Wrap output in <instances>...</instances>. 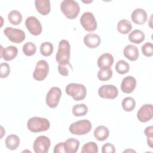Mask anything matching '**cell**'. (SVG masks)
Wrapping results in <instances>:
<instances>
[{
	"label": "cell",
	"instance_id": "obj_1",
	"mask_svg": "<svg viewBox=\"0 0 153 153\" xmlns=\"http://www.w3.org/2000/svg\"><path fill=\"white\" fill-rule=\"evenodd\" d=\"M50 123L45 118L33 117L30 118L27 123V128L32 132L38 133L45 131L49 129Z\"/></svg>",
	"mask_w": 153,
	"mask_h": 153
},
{
	"label": "cell",
	"instance_id": "obj_2",
	"mask_svg": "<svg viewBox=\"0 0 153 153\" xmlns=\"http://www.w3.org/2000/svg\"><path fill=\"white\" fill-rule=\"evenodd\" d=\"M60 10L69 19L76 18L80 11L79 4L74 0H64L60 4Z\"/></svg>",
	"mask_w": 153,
	"mask_h": 153
},
{
	"label": "cell",
	"instance_id": "obj_3",
	"mask_svg": "<svg viewBox=\"0 0 153 153\" xmlns=\"http://www.w3.org/2000/svg\"><path fill=\"white\" fill-rule=\"evenodd\" d=\"M71 57V45L68 41L61 40L59 43L58 50L56 55V60L59 64L69 63Z\"/></svg>",
	"mask_w": 153,
	"mask_h": 153
},
{
	"label": "cell",
	"instance_id": "obj_4",
	"mask_svg": "<svg viewBox=\"0 0 153 153\" xmlns=\"http://www.w3.org/2000/svg\"><path fill=\"white\" fill-rule=\"evenodd\" d=\"M65 91L76 101L83 100L87 94L86 87L82 84L70 83L66 87Z\"/></svg>",
	"mask_w": 153,
	"mask_h": 153
},
{
	"label": "cell",
	"instance_id": "obj_5",
	"mask_svg": "<svg viewBox=\"0 0 153 153\" xmlns=\"http://www.w3.org/2000/svg\"><path fill=\"white\" fill-rule=\"evenodd\" d=\"M91 122L87 120L75 121L69 126V131L75 135H84L89 133L91 129Z\"/></svg>",
	"mask_w": 153,
	"mask_h": 153
},
{
	"label": "cell",
	"instance_id": "obj_6",
	"mask_svg": "<svg viewBox=\"0 0 153 153\" xmlns=\"http://www.w3.org/2000/svg\"><path fill=\"white\" fill-rule=\"evenodd\" d=\"M49 72V65L45 60H39L35 66L33 72V77L37 81H42L47 76Z\"/></svg>",
	"mask_w": 153,
	"mask_h": 153
},
{
	"label": "cell",
	"instance_id": "obj_7",
	"mask_svg": "<svg viewBox=\"0 0 153 153\" xmlns=\"http://www.w3.org/2000/svg\"><path fill=\"white\" fill-rule=\"evenodd\" d=\"M80 23L87 32H93L97 29V22L91 12L84 13L80 18Z\"/></svg>",
	"mask_w": 153,
	"mask_h": 153
},
{
	"label": "cell",
	"instance_id": "obj_8",
	"mask_svg": "<svg viewBox=\"0 0 153 153\" xmlns=\"http://www.w3.org/2000/svg\"><path fill=\"white\" fill-rule=\"evenodd\" d=\"M4 33L11 42L17 44L23 42L26 37L25 33L22 30L12 27H6Z\"/></svg>",
	"mask_w": 153,
	"mask_h": 153
},
{
	"label": "cell",
	"instance_id": "obj_9",
	"mask_svg": "<svg viewBox=\"0 0 153 153\" xmlns=\"http://www.w3.org/2000/svg\"><path fill=\"white\" fill-rule=\"evenodd\" d=\"M62 91L57 87H51L48 91L46 96V103L51 108H54L57 106L59 100L61 98Z\"/></svg>",
	"mask_w": 153,
	"mask_h": 153
},
{
	"label": "cell",
	"instance_id": "obj_10",
	"mask_svg": "<svg viewBox=\"0 0 153 153\" xmlns=\"http://www.w3.org/2000/svg\"><path fill=\"white\" fill-rule=\"evenodd\" d=\"M51 141L45 136H39L36 137L33 144V151L35 153H47L50 147Z\"/></svg>",
	"mask_w": 153,
	"mask_h": 153
},
{
	"label": "cell",
	"instance_id": "obj_11",
	"mask_svg": "<svg viewBox=\"0 0 153 153\" xmlns=\"http://www.w3.org/2000/svg\"><path fill=\"white\" fill-rule=\"evenodd\" d=\"M25 25L29 32L33 35L37 36L42 32V25L39 20L34 16L28 17L26 19Z\"/></svg>",
	"mask_w": 153,
	"mask_h": 153
},
{
	"label": "cell",
	"instance_id": "obj_12",
	"mask_svg": "<svg viewBox=\"0 0 153 153\" xmlns=\"http://www.w3.org/2000/svg\"><path fill=\"white\" fill-rule=\"evenodd\" d=\"M99 96L103 99H114L118 94L116 86L111 84L102 85L98 90Z\"/></svg>",
	"mask_w": 153,
	"mask_h": 153
},
{
	"label": "cell",
	"instance_id": "obj_13",
	"mask_svg": "<svg viewBox=\"0 0 153 153\" xmlns=\"http://www.w3.org/2000/svg\"><path fill=\"white\" fill-rule=\"evenodd\" d=\"M153 107L151 104L142 105L137 112V118L139 121L146 123L152 118Z\"/></svg>",
	"mask_w": 153,
	"mask_h": 153
},
{
	"label": "cell",
	"instance_id": "obj_14",
	"mask_svg": "<svg viewBox=\"0 0 153 153\" xmlns=\"http://www.w3.org/2000/svg\"><path fill=\"white\" fill-rule=\"evenodd\" d=\"M136 80L132 76H127L124 78L121 84V89L125 93H131L135 89Z\"/></svg>",
	"mask_w": 153,
	"mask_h": 153
},
{
	"label": "cell",
	"instance_id": "obj_15",
	"mask_svg": "<svg viewBox=\"0 0 153 153\" xmlns=\"http://www.w3.org/2000/svg\"><path fill=\"white\" fill-rule=\"evenodd\" d=\"M131 20L135 24L143 25L147 20L146 12L142 8H136L133 11L131 15Z\"/></svg>",
	"mask_w": 153,
	"mask_h": 153
},
{
	"label": "cell",
	"instance_id": "obj_16",
	"mask_svg": "<svg viewBox=\"0 0 153 153\" xmlns=\"http://www.w3.org/2000/svg\"><path fill=\"white\" fill-rule=\"evenodd\" d=\"M18 54V49L16 47L10 45L5 48L1 46V57L6 61H10L14 59Z\"/></svg>",
	"mask_w": 153,
	"mask_h": 153
},
{
	"label": "cell",
	"instance_id": "obj_17",
	"mask_svg": "<svg viewBox=\"0 0 153 153\" xmlns=\"http://www.w3.org/2000/svg\"><path fill=\"white\" fill-rule=\"evenodd\" d=\"M114 63V57L109 53L102 54L97 60V66L100 69L111 68Z\"/></svg>",
	"mask_w": 153,
	"mask_h": 153
},
{
	"label": "cell",
	"instance_id": "obj_18",
	"mask_svg": "<svg viewBox=\"0 0 153 153\" xmlns=\"http://www.w3.org/2000/svg\"><path fill=\"white\" fill-rule=\"evenodd\" d=\"M101 39L100 36L93 33H88L84 37V44L90 48H94L100 45Z\"/></svg>",
	"mask_w": 153,
	"mask_h": 153
},
{
	"label": "cell",
	"instance_id": "obj_19",
	"mask_svg": "<svg viewBox=\"0 0 153 153\" xmlns=\"http://www.w3.org/2000/svg\"><path fill=\"white\" fill-rule=\"evenodd\" d=\"M124 56L131 61H135L139 57V50L136 46L134 45H127L123 50Z\"/></svg>",
	"mask_w": 153,
	"mask_h": 153
},
{
	"label": "cell",
	"instance_id": "obj_20",
	"mask_svg": "<svg viewBox=\"0 0 153 153\" xmlns=\"http://www.w3.org/2000/svg\"><path fill=\"white\" fill-rule=\"evenodd\" d=\"M35 5L36 10L42 15H47L51 10L50 1L49 0H35Z\"/></svg>",
	"mask_w": 153,
	"mask_h": 153
},
{
	"label": "cell",
	"instance_id": "obj_21",
	"mask_svg": "<svg viewBox=\"0 0 153 153\" xmlns=\"http://www.w3.org/2000/svg\"><path fill=\"white\" fill-rule=\"evenodd\" d=\"M65 150L67 153H75L78 151L79 141L75 138H69L65 140Z\"/></svg>",
	"mask_w": 153,
	"mask_h": 153
},
{
	"label": "cell",
	"instance_id": "obj_22",
	"mask_svg": "<svg viewBox=\"0 0 153 153\" xmlns=\"http://www.w3.org/2000/svg\"><path fill=\"white\" fill-rule=\"evenodd\" d=\"M94 136L99 141L106 140L109 134V129L104 126H97L94 131Z\"/></svg>",
	"mask_w": 153,
	"mask_h": 153
},
{
	"label": "cell",
	"instance_id": "obj_23",
	"mask_svg": "<svg viewBox=\"0 0 153 153\" xmlns=\"http://www.w3.org/2000/svg\"><path fill=\"white\" fill-rule=\"evenodd\" d=\"M145 33L139 29H135L131 32L128 35V39L130 42L139 44L143 42L145 39Z\"/></svg>",
	"mask_w": 153,
	"mask_h": 153
},
{
	"label": "cell",
	"instance_id": "obj_24",
	"mask_svg": "<svg viewBox=\"0 0 153 153\" xmlns=\"http://www.w3.org/2000/svg\"><path fill=\"white\" fill-rule=\"evenodd\" d=\"M5 143L8 149L15 150L20 145V139L16 134H10L5 139Z\"/></svg>",
	"mask_w": 153,
	"mask_h": 153
},
{
	"label": "cell",
	"instance_id": "obj_25",
	"mask_svg": "<svg viewBox=\"0 0 153 153\" xmlns=\"http://www.w3.org/2000/svg\"><path fill=\"white\" fill-rule=\"evenodd\" d=\"M132 25L130 21L126 19H122L120 20L117 24V30L122 34H127L131 31Z\"/></svg>",
	"mask_w": 153,
	"mask_h": 153
},
{
	"label": "cell",
	"instance_id": "obj_26",
	"mask_svg": "<svg viewBox=\"0 0 153 153\" xmlns=\"http://www.w3.org/2000/svg\"><path fill=\"white\" fill-rule=\"evenodd\" d=\"M9 22L13 25H18L20 24L22 20V15L18 10H12L8 15Z\"/></svg>",
	"mask_w": 153,
	"mask_h": 153
},
{
	"label": "cell",
	"instance_id": "obj_27",
	"mask_svg": "<svg viewBox=\"0 0 153 153\" xmlns=\"http://www.w3.org/2000/svg\"><path fill=\"white\" fill-rule=\"evenodd\" d=\"M88 107L84 103L75 105L72 108V114L75 117L84 116L88 112Z\"/></svg>",
	"mask_w": 153,
	"mask_h": 153
},
{
	"label": "cell",
	"instance_id": "obj_28",
	"mask_svg": "<svg viewBox=\"0 0 153 153\" xmlns=\"http://www.w3.org/2000/svg\"><path fill=\"white\" fill-rule=\"evenodd\" d=\"M122 107L125 111H132L136 107V102L131 97H125L122 101Z\"/></svg>",
	"mask_w": 153,
	"mask_h": 153
},
{
	"label": "cell",
	"instance_id": "obj_29",
	"mask_svg": "<svg viewBox=\"0 0 153 153\" xmlns=\"http://www.w3.org/2000/svg\"><path fill=\"white\" fill-rule=\"evenodd\" d=\"M130 69L129 64L123 60H120L118 61L115 65L116 71L121 75L127 74Z\"/></svg>",
	"mask_w": 153,
	"mask_h": 153
},
{
	"label": "cell",
	"instance_id": "obj_30",
	"mask_svg": "<svg viewBox=\"0 0 153 153\" xmlns=\"http://www.w3.org/2000/svg\"><path fill=\"white\" fill-rule=\"evenodd\" d=\"M53 51V45L50 42H44L40 45L41 54L44 56H50Z\"/></svg>",
	"mask_w": 153,
	"mask_h": 153
},
{
	"label": "cell",
	"instance_id": "obj_31",
	"mask_svg": "<svg viewBox=\"0 0 153 153\" xmlns=\"http://www.w3.org/2000/svg\"><path fill=\"white\" fill-rule=\"evenodd\" d=\"M98 146L94 142H89L85 143L81 149V153H97Z\"/></svg>",
	"mask_w": 153,
	"mask_h": 153
},
{
	"label": "cell",
	"instance_id": "obj_32",
	"mask_svg": "<svg viewBox=\"0 0 153 153\" xmlns=\"http://www.w3.org/2000/svg\"><path fill=\"white\" fill-rule=\"evenodd\" d=\"M113 72L111 68L100 69L97 72V78L102 81L109 80L112 76Z\"/></svg>",
	"mask_w": 153,
	"mask_h": 153
},
{
	"label": "cell",
	"instance_id": "obj_33",
	"mask_svg": "<svg viewBox=\"0 0 153 153\" xmlns=\"http://www.w3.org/2000/svg\"><path fill=\"white\" fill-rule=\"evenodd\" d=\"M36 47L32 42H27L23 46V52L27 56H31L35 54Z\"/></svg>",
	"mask_w": 153,
	"mask_h": 153
},
{
	"label": "cell",
	"instance_id": "obj_34",
	"mask_svg": "<svg viewBox=\"0 0 153 153\" xmlns=\"http://www.w3.org/2000/svg\"><path fill=\"white\" fill-rule=\"evenodd\" d=\"M69 70H73L72 65L69 63L66 64H59L58 71L63 76H68L69 75Z\"/></svg>",
	"mask_w": 153,
	"mask_h": 153
},
{
	"label": "cell",
	"instance_id": "obj_35",
	"mask_svg": "<svg viewBox=\"0 0 153 153\" xmlns=\"http://www.w3.org/2000/svg\"><path fill=\"white\" fill-rule=\"evenodd\" d=\"M142 51L144 56L151 57L153 55V45L151 42H146L142 46Z\"/></svg>",
	"mask_w": 153,
	"mask_h": 153
},
{
	"label": "cell",
	"instance_id": "obj_36",
	"mask_svg": "<svg viewBox=\"0 0 153 153\" xmlns=\"http://www.w3.org/2000/svg\"><path fill=\"white\" fill-rule=\"evenodd\" d=\"M144 133L147 136L148 146L152 148L153 145V127L152 126L147 127L144 130Z\"/></svg>",
	"mask_w": 153,
	"mask_h": 153
},
{
	"label": "cell",
	"instance_id": "obj_37",
	"mask_svg": "<svg viewBox=\"0 0 153 153\" xmlns=\"http://www.w3.org/2000/svg\"><path fill=\"white\" fill-rule=\"evenodd\" d=\"M0 73L1 78H7L10 73V68L8 63H2L0 65Z\"/></svg>",
	"mask_w": 153,
	"mask_h": 153
},
{
	"label": "cell",
	"instance_id": "obj_38",
	"mask_svg": "<svg viewBox=\"0 0 153 153\" xmlns=\"http://www.w3.org/2000/svg\"><path fill=\"white\" fill-rule=\"evenodd\" d=\"M102 153H114L115 152V148L114 145L110 143H106L102 146Z\"/></svg>",
	"mask_w": 153,
	"mask_h": 153
},
{
	"label": "cell",
	"instance_id": "obj_39",
	"mask_svg": "<svg viewBox=\"0 0 153 153\" xmlns=\"http://www.w3.org/2000/svg\"><path fill=\"white\" fill-rule=\"evenodd\" d=\"M54 153H66L65 150V143L64 142H59L56 144L54 148Z\"/></svg>",
	"mask_w": 153,
	"mask_h": 153
},
{
	"label": "cell",
	"instance_id": "obj_40",
	"mask_svg": "<svg viewBox=\"0 0 153 153\" xmlns=\"http://www.w3.org/2000/svg\"><path fill=\"white\" fill-rule=\"evenodd\" d=\"M136 152V151H134V150H132V149H127V150H125V151H123V152Z\"/></svg>",
	"mask_w": 153,
	"mask_h": 153
}]
</instances>
